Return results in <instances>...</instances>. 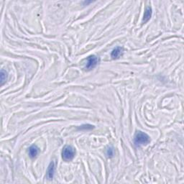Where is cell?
<instances>
[{
  "instance_id": "6da1fadb",
  "label": "cell",
  "mask_w": 184,
  "mask_h": 184,
  "mask_svg": "<svg viewBox=\"0 0 184 184\" xmlns=\"http://www.w3.org/2000/svg\"><path fill=\"white\" fill-rule=\"evenodd\" d=\"M150 137L147 135L146 133L140 132H137L134 135V144L137 147H139L141 145H144V144H147L150 142Z\"/></svg>"
},
{
  "instance_id": "7a4b0ae2",
  "label": "cell",
  "mask_w": 184,
  "mask_h": 184,
  "mask_svg": "<svg viewBox=\"0 0 184 184\" xmlns=\"http://www.w3.org/2000/svg\"><path fill=\"white\" fill-rule=\"evenodd\" d=\"M75 155V150L72 146L66 145L62 151V157L65 161H70L73 159Z\"/></svg>"
},
{
  "instance_id": "3957f363",
  "label": "cell",
  "mask_w": 184,
  "mask_h": 184,
  "mask_svg": "<svg viewBox=\"0 0 184 184\" xmlns=\"http://www.w3.org/2000/svg\"><path fill=\"white\" fill-rule=\"evenodd\" d=\"M98 63V58L96 55H90L89 57L87 58L86 68L87 70H91L94 68L97 65Z\"/></svg>"
},
{
  "instance_id": "277c9868",
  "label": "cell",
  "mask_w": 184,
  "mask_h": 184,
  "mask_svg": "<svg viewBox=\"0 0 184 184\" xmlns=\"http://www.w3.org/2000/svg\"><path fill=\"white\" fill-rule=\"evenodd\" d=\"M54 173H55V164L53 162H51L47 170V178L51 180L53 178Z\"/></svg>"
},
{
  "instance_id": "5b68a950",
  "label": "cell",
  "mask_w": 184,
  "mask_h": 184,
  "mask_svg": "<svg viewBox=\"0 0 184 184\" xmlns=\"http://www.w3.org/2000/svg\"><path fill=\"white\" fill-rule=\"evenodd\" d=\"M28 152H29V157H30L31 158H34V157H35L39 153L38 147H37V145H35V144H33V145L30 146L29 148Z\"/></svg>"
},
{
  "instance_id": "8992f818",
  "label": "cell",
  "mask_w": 184,
  "mask_h": 184,
  "mask_svg": "<svg viewBox=\"0 0 184 184\" xmlns=\"http://www.w3.org/2000/svg\"><path fill=\"white\" fill-rule=\"evenodd\" d=\"M152 8H151L150 6H147L145 9V11H144V13L143 20H142V22H143L144 24L147 22L148 20H150V19L151 18V16H152Z\"/></svg>"
},
{
  "instance_id": "52a82bcc",
  "label": "cell",
  "mask_w": 184,
  "mask_h": 184,
  "mask_svg": "<svg viewBox=\"0 0 184 184\" xmlns=\"http://www.w3.org/2000/svg\"><path fill=\"white\" fill-rule=\"evenodd\" d=\"M123 51V48L121 47H116V48H114V50H112L111 54V56L112 58L113 59H116L118 58L121 53H122Z\"/></svg>"
},
{
  "instance_id": "ba28073f",
  "label": "cell",
  "mask_w": 184,
  "mask_h": 184,
  "mask_svg": "<svg viewBox=\"0 0 184 184\" xmlns=\"http://www.w3.org/2000/svg\"><path fill=\"white\" fill-rule=\"evenodd\" d=\"M6 78H7V73L4 70H1V86H2L6 82Z\"/></svg>"
},
{
  "instance_id": "9c48e42d",
  "label": "cell",
  "mask_w": 184,
  "mask_h": 184,
  "mask_svg": "<svg viewBox=\"0 0 184 184\" xmlns=\"http://www.w3.org/2000/svg\"><path fill=\"white\" fill-rule=\"evenodd\" d=\"M114 150L113 147H110L107 149V150H106V155H108V157H112V156L114 155Z\"/></svg>"
},
{
  "instance_id": "30bf717a",
  "label": "cell",
  "mask_w": 184,
  "mask_h": 184,
  "mask_svg": "<svg viewBox=\"0 0 184 184\" xmlns=\"http://www.w3.org/2000/svg\"><path fill=\"white\" fill-rule=\"evenodd\" d=\"M93 128V125H91V124H83V125L80 126L79 129H81V130H83V129H91Z\"/></svg>"
}]
</instances>
